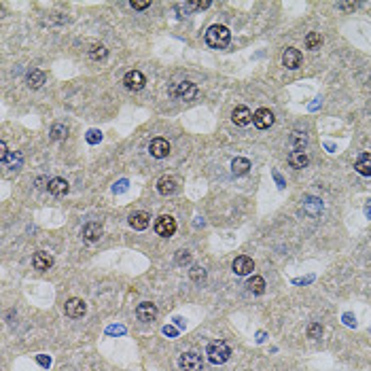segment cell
I'll list each match as a JSON object with an SVG mask.
<instances>
[{
    "mask_svg": "<svg viewBox=\"0 0 371 371\" xmlns=\"http://www.w3.org/2000/svg\"><path fill=\"white\" fill-rule=\"evenodd\" d=\"M32 265H34L36 269H40V271H45L53 265V257L49 253H45V250H38V253L32 257Z\"/></svg>",
    "mask_w": 371,
    "mask_h": 371,
    "instance_id": "obj_16",
    "label": "cell"
},
{
    "mask_svg": "<svg viewBox=\"0 0 371 371\" xmlns=\"http://www.w3.org/2000/svg\"><path fill=\"white\" fill-rule=\"evenodd\" d=\"M163 333H166L168 337H176V335H178V329H176V327L166 324V327H163Z\"/></svg>",
    "mask_w": 371,
    "mask_h": 371,
    "instance_id": "obj_35",
    "label": "cell"
},
{
    "mask_svg": "<svg viewBox=\"0 0 371 371\" xmlns=\"http://www.w3.org/2000/svg\"><path fill=\"white\" fill-rule=\"evenodd\" d=\"M7 159H9V149L5 143H0V161L7 163Z\"/></svg>",
    "mask_w": 371,
    "mask_h": 371,
    "instance_id": "obj_34",
    "label": "cell"
},
{
    "mask_svg": "<svg viewBox=\"0 0 371 371\" xmlns=\"http://www.w3.org/2000/svg\"><path fill=\"white\" fill-rule=\"evenodd\" d=\"M253 123L259 127V129H267L274 125V113L269 108H259V111L253 115Z\"/></svg>",
    "mask_w": 371,
    "mask_h": 371,
    "instance_id": "obj_8",
    "label": "cell"
},
{
    "mask_svg": "<svg viewBox=\"0 0 371 371\" xmlns=\"http://www.w3.org/2000/svg\"><path fill=\"white\" fill-rule=\"evenodd\" d=\"M136 316H138V320H143V322H153L157 318V308L151 301H143L136 308Z\"/></svg>",
    "mask_w": 371,
    "mask_h": 371,
    "instance_id": "obj_9",
    "label": "cell"
},
{
    "mask_svg": "<svg viewBox=\"0 0 371 371\" xmlns=\"http://www.w3.org/2000/svg\"><path fill=\"white\" fill-rule=\"evenodd\" d=\"M367 214H371V204H369V206H367Z\"/></svg>",
    "mask_w": 371,
    "mask_h": 371,
    "instance_id": "obj_40",
    "label": "cell"
},
{
    "mask_svg": "<svg viewBox=\"0 0 371 371\" xmlns=\"http://www.w3.org/2000/svg\"><path fill=\"white\" fill-rule=\"evenodd\" d=\"M291 143H293V147H295V151H303V147L308 145V136L301 134V132H295L291 138Z\"/></svg>",
    "mask_w": 371,
    "mask_h": 371,
    "instance_id": "obj_25",
    "label": "cell"
},
{
    "mask_svg": "<svg viewBox=\"0 0 371 371\" xmlns=\"http://www.w3.org/2000/svg\"><path fill=\"white\" fill-rule=\"evenodd\" d=\"M149 153L155 159H163V157H168L170 155V143L166 138H155V140H151V145H149Z\"/></svg>",
    "mask_w": 371,
    "mask_h": 371,
    "instance_id": "obj_7",
    "label": "cell"
},
{
    "mask_svg": "<svg viewBox=\"0 0 371 371\" xmlns=\"http://www.w3.org/2000/svg\"><path fill=\"white\" fill-rule=\"evenodd\" d=\"M320 45H322V36L318 32H310V34L305 36V47L308 49H318Z\"/></svg>",
    "mask_w": 371,
    "mask_h": 371,
    "instance_id": "obj_24",
    "label": "cell"
},
{
    "mask_svg": "<svg viewBox=\"0 0 371 371\" xmlns=\"http://www.w3.org/2000/svg\"><path fill=\"white\" fill-rule=\"evenodd\" d=\"M89 56H91L94 60H104V58H106V49H104L102 45H96V47L89 51Z\"/></svg>",
    "mask_w": 371,
    "mask_h": 371,
    "instance_id": "obj_28",
    "label": "cell"
},
{
    "mask_svg": "<svg viewBox=\"0 0 371 371\" xmlns=\"http://www.w3.org/2000/svg\"><path fill=\"white\" fill-rule=\"evenodd\" d=\"M174 231H176V221H174L170 214H161L155 221V234L157 236L170 238V236H174Z\"/></svg>",
    "mask_w": 371,
    "mask_h": 371,
    "instance_id": "obj_3",
    "label": "cell"
},
{
    "mask_svg": "<svg viewBox=\"0 0 371 371\" xmlns=\"http://www.w3.org/2000/svg\"><path fill=\"white\" fill-rule=\"evenodd\" d=\"M231 267H234V271H236L238 276H248L250 271L255 269V263H253V259H250V257H244L242 255V257H236Z\"/></svg>",
    "mask_w": 371,
    "mask_h": 371,
    "instance_id": "obj_12",
    "label": "cell"
},
{
    "mask_svg": "<svg viewBox=\"0 0 371 371\" xmlns=\"http://www.w3.org/2000/svg\"><path fill=\"white\" fill-rule=\"evenodd\" d=\"M189 261H191L189 250H178V253H176V263L184 265V263H189Z\"/></svg>",
    "mask_w": 371,
    "mask_h": 371,
    "instance_id": "obj_31",
    "label": "cell"
},
{
    "mask_svg": "<svg viewBox=\"0 0 371 371\" xmlns=\"http://www.w3.org/2000/svg\"><path fill=\"white\" fill-rule=\"evenodd\" d=\"M26 81H28V85L32 87V89H38V87L45 83V72H40V70H30L28 76H26Z\"/></svg>",
    "mask_w": 371,
    "mask_h": 371,
    "instance_id": "obj_22",
    "label": "cell"
},
{
    "mask_svg": "<svg viewBox=\"0 0 371 371\" xmlns=\"http://www.w3.org/2000/svg\"><path fill=\"white\" fill-rule=\"evenodd\" d=\"M132 9H138V11H143V9H147V7H151V0H132Z\"/></svg>",
    "mask_w": 371,
    "mask_h": 371,
    "instance_id": "obj_32",
    "label": "cell"
},
{
    "mask_svg": "<svg viewBox=\"0 0 371 371\" xmlns=\"http://www.w3.org/2000/svg\"><path fill=\"white\" fill-rule=\"evenodd\" d=\"M320 333H322V327H320L318 322H312V324L308 327V335L312 337V340H316V337H320Z\"/></svg>",
    "mask_w": 371,
    "mask_h": 371,
    "instance_id": "obj_30",
    "label": "cell"
},
{
    "mask_svg": "<svg viewBox=\"0 0 371 371\" xmlns=\"http://www.w3.org/2000/svg\"><path fill=\"white\" fill-rule=\"evenodd\" d=\"M125 189H127V180H119V182L115 184V187H113V191H115V193H123Z\"/></svg>",
    "mask_w": 371,
    "mask_h": 371,
    "instance_id": "obj_36",
    "label": "cell"
},
{
    "mask_svg": "<svg viewBox=\"0 0 371 371\" xmlns=\"http://www.w3.org/2000/svg\"><path fill=\"white\" fill-rule=\"evenodd\" d=\"M246 287H248V291H250V293H255V295H261V293L265 291V280L261 278V276H253V278L248 280V285H246Z\"/></svg>",
    "mask_w": 371,
    "mask_h": 371,
    "instance_id": "obj_23",
    "label": "cell"
},
{
    "mask_svg": "<svg viewBox=\"0 0 371 371\" xmlns=\"http://www.w3.org/2000/svg\"><path fill=\"white\" fill-rule=\"evenodd\" d=\"M68 191H70V184L64 178H51L49 180V193L56 195V198H62V195H66Z\"/></svg>",
    "mask_w": 371,
    "mask_h": 371,
    "instance_id": "obj_18",
    "label": "cell"
},
{
    "mask_svg": "<svg viewBox=\"0 0 371 371\" xmlns=\"http://www.w3.org/2000/svg\"><path fill=\"white\" fill-rule=\"evenodd\" d=\"M9 163H11V166H13V170H15V166H19V163H21V155H13Z\"/></svg>",
    "mask_w": 371,
    "mask_h": 371,
    "instance_id": "obj_38",
    "label": "cell"
},
{
    "mask_svg": "<svg viewBox=\"0 0 371 371\" xmlns=\"http://www.w3.org/2000/svg\"><path fill=\"white\" fill-rule=\"evenodd\" d=\"M176 320V327H184V322H182V318H174Z\"/></svg>",
    "mask_w": 371,
    "mask_h": 371,
    "instance_id": "obj_39",
    "label": "cell"
},
{
    "mask_svg": "<svg viewBox=\"0 0 371 371\" xmlns=\"http://www.w3.org/2000/svg\"><path fill=\"white\" fill-rule=\"evenodd\" d=\"M282 64L289 68V70H295L301 66V51L299 49H293L289 47L285 53H282Z\"/></svg>",
    "mask_w": 371,
    "mask_h": 371,
    "instance_id": "obj_11",
    "label": "cell"
},
{
    "mask_svg": "<svg viewBox=\"0 0 371 371\" xmlns=\"http://www.w3.org/2000/svg\"><path fill=\"white\" fill-rule=\"evenodd\" d=\"M149 223H151V216L145 210H138L134 214H129V225H132V229H136V231H143V229H147Z\"/></svg>",
    "mask_w": 371,
    "mask_h": 371,
    "instance_id": "obj_14",
    "label": "cell"
},
{
    "mask_svg": "<svg viewBox=\"0 0 371 371\" xmlns=\"http://www.w3.org/2000/svg\"><path fill=\"white\" fill-rule=\"evenodd\" d=\"M204 278H206V271H204L200 265L191 267V280H195V282H202Z\"/></svg>",
    "mask_w": 371,
    "mask_h": 371,
    "instance_id": "obj_29",
    "label": "cell"
},
{
    "mask_svg": "<svg viewBox=\"0 0 371 371\" xmlns=\"http://www.w3.org/2000/svg\"><path fill=\"white\" fill-rule=\"evenodd\" d=\"M354 168L358 174H363V176H371V153H363V155L356 159Z\"/></svg>",
    "mask_w": 371,
    "mask_h": 371,
    "instance_id": "obj_20",
    "label": "cell"
},
{
    "mask_svg": "<svg viewBox=\"0 0 371 371\" xmlns=\"http://www.w3.org/2000/svg\"><path fill=\"white\" fill-rule=\"evenodd\" d=\"M308 161H310V157L305 155L303 151H293V153H289V166L291 168L301 170V168L308 166Z\"/></svg>",
    "mask_w": 371,
    "mask_h": 371,
    "instance_id": "obj_19",
    "label": "cell"
},
{
    "mask_svg": "<svg viewBox=\"0 0 371 371\" xmlns=\"http://www.w3.org/2000/svg\"><path fill=\"white\" fill-rule=\"evenodd\" d=\"M145 83H147L145 74L138 72V70H129V72L123 76V85L127 87L129 91H140V89L145 87Z\"/></svg>",
    "mask_w": 371,
    "mask_h": 371,
    "instance_id": "obj_6",
    "label": "cell"
},
{
    "mask_svg": "<svg viewBox=\"0 0 371 371\" xmlns=\"http://www.w3.org/2000/svg\"><path fill=\"white\" fill-rule=\"evenodd\" d=\"M231 121L236 125H248L250 121H253V113H250L246 106H236L234 113H231Z\"/></svg>",
    "mask_w": 371,
    "mask_h": 371,
    "instance_id": "obj_15",
    "label": "cell"
},
{
    "mask_svg": "<svg viewBox=\"0 0 371 371\" xmlns=\"http://www.w3.org/2000/svg\"><path fill=\"white\" fill-rule=\"evenodd\" d=\"M102 234H104V229L100 223H87L81 231L83 240H87V242H98V240L102 238Z\"/></svg>",
    "mask_w": 371,
    "mask_h": 371,
    "instance_id": "obj_13",
    "label": "cell"
},
{
    "mask_svg": "<svg viewBox=\"0 0 371 371\" xmlns=\"http://www.w3.org/2000/svg\"><path fill=\"white\" fill-rule=\"evenodd\" d=\"M172 96L178 98V100H193L198 96V87L189 81H182V83H176L172 87Z\"/></svg>",
    "mask_w": 371,
    "mask_h": 371,
    "instance_id": "obj_4",
    "label": "cell"
},
{
    "mask_svg": "<svg viewBox=\"0 0 371 371\" xmlns=\"http://www.w3.org/2000/svg\"><path fill=\"white\" fill-rule=\"evenodd\" d=\"M85 138H87V143H89V145H98L102 140V132H98V129H89V132L85 134Z\"/></svg>",
    "mask_w": 371,
    "mask_h": 371,
    "instance_id": "obj_27",
    "label": "cell"
},
{
    "mask_svg": "<svg viewBox=\"0 0 371 371\" xmlns=\"http://www.w3.org/2000/svg\"><path fill=\"white\" fill-rule=\"evenodd\" d=\"M176 178H172V176H161L159 180H157V191L161 193V195H174L176 193Z\"/></svg>",
    "mask_w": 371,
    "mask_h": 371,
    "instance_id": "obj_17",
    "label": "cell"
},
{
    "mask_svg": "<svg viewBox=\"0 0 371 371\" xmlns=\"http://www.w3.org/2000/svg\"><path fill=\"white\" fill-rule=\"evenodd\" d=\"M106 333L108 335H123L125 333V327H115L113 324V327H108V329H106Z\"/></svg>",
    "mask_w": 371,
    "mask_h": 371,
    "instance_id": "obj_33",
    "label": "cell"
},
{
    "mask_svg": "<svg viewBox=\"0 0 371 371\" xmlns=\"http://www.w3.org/2000/svg\"><path fill=\"white\" fill-rule=\"evenodd\" d=\"M64 310H66V316H70V318H81V316L87 312V305H85L83 299L72 297V299L66 301V308Z\"/></svg>",
    "mask_w": 371,
    "mask_h": 371,
    "instance_id": "obj_10",
    "label": "cell"
},
{
    "mask_svg": "<svg viewBox=\"0 0 371 371\" xmlns=\"http://www.w3.org/2000/svg\"><path fill=\"white\" fill-rule=\"evenodd\" d=\"M229 38H231V32L225 26H210L208 32H206V42L212 49H225L229 45Z\"/></svg>",
    "mask_w": 371,
    "mask_h": 371,
    "instance_id": "obj_1",
    "label": "cell"
},
{
    "mask_svg": "<svg viewBox=\"0 0 371 371\" xmlns=\"http://www.w3.org/2000/svg\"><path fill=\"white\" fill-rule=\"evenodd\" d=\"M178 367L182 371H200L202 369V356L195 352H182L178 358Z\"/></svg>",
    "mask_w": 371,
    "mask_h": 371,
    "instance_id": "obj_5",
    "label": "cell"
},
{
    "mask_svg": "<svg viewBox=\"0 0 371 371\" xmlns=\"http://www.w3.org/2000/svg\"><path fill=\"white\" fill-rule=\"evenodd\" d=\"M51 136L56 138V140L66 138V136H68V127H66V125H60V123H56V125H53V129H51Z\"/></svg>",
    "mask_w": 371,
    "mask_h": 371,
    "instance_id": "obj_26",
    "label": "cell"
},
{
    "mask_svg": "<svg viewBox=\"0 0 371 371\" xmlns=\"http://www.w3.org/2000/svg\"><path fill=\"white\" fill-rule=\"evenodd\" d=\"M206 354H208L210 363L223 365V363H227V358H229V354H231V350H229V346L225 342L216 340V342H210L208 344V350H206Z\"/></svg>",
    "mask_w": 371,
    "mask_h": 371,
    "instance_id": "obj_2",
    "label": "cell"
},
{
    "mask_svg": "<svg viewBox=\"0 0 371 371\" xmlns=\"http://www.w3.org/2000/svg\"><path fill=\"white\" fill-rule=\"evenodd\" d=\"M250 170V161L244 159V157H236L231 161V174H236V176H244V174H248Z\"/></svg>",
    "mask_w": 371,
    "mask_h": 371,
    "instance_id": "obj_21",
    "label": "cell"
},
{
    "mask_svg": "<svg viewBox=\"0 0 371 371\" xmlns=\"http://www.w3.org/2000/svg\"><path fill=\"white\" fill-rule=\"evenodd\" d=\"M36 363H38V365H42V367H49V365H51V358H49V356L38 354V356H36Z\"/></svg>",
    "mask_w": 371,
    "mask_h": 371,
    "instance_id": "obj_37",
    "label": "cell"
}]
</instances>
